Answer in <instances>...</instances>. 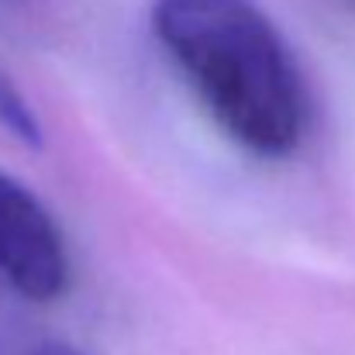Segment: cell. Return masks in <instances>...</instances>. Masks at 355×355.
I'll return each mask as SVG.
<instances>
[{"label": "cell", "instance_id": "4", "mask_svg": "<svg viewBox=\"0 0 355 355\" xmlns=\"http://www.w3.org/2000/svg\"><path fill=\"white\" fill-rule=\"evenodd\" d=\"M31 355H83V352L73 349V345H66V342H42Z\"/></svg>", "mask_w": 355, "mask_h": 355}, {"label": "cell", "instance_id": "2", "mask_svg": "<svg viewBox=\"0 0 355 355\" xmlns=\"http://www.w3.org/2000/svg\"><path fill=\"white\" fill-rule=\"evenodd\" d=\"M0 279L35 304H49L69 286V252L55 218L7 173H0Z\"/></svg>", "mask_w": 355, "mask_h": 355}, {"label": "cell", "instance_id": "1", "mask_svg": "<svg viewBox=\"0 0 355 355\" xmlns=\"http://www.w3.org/2000/svg\"><path fill=\"white\" fill-rule=\"evenodd\" d=\"M152 31L235 145L262 159L300 145L307 94L297 59L252 0H155Z\"/></svg>", "mask_w": 355, "mask_h": 355}, {"label": "cell", "instance_id": "3", "mask_svg": "<svg viewBox=\"0 0 355 355\" xmlns=\"http://www.w3.org/2000/svg\"><path fill=\"white\" fill-rule=\"evenodd\" d=\"M0 128L28 148H42V141H45V131H42L35 107L24 101L21 87L3 69H0Z\"/></svg>", "mask_w": 355, "mask_h": 355}]
</instances>
